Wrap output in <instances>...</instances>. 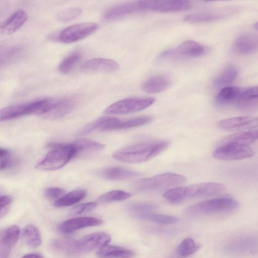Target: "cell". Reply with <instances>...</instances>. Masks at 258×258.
<instances>
[{"label": "cell", "mask_w": 258, "mask_h": 258, "mask_svg": "<svg viewBox=\"0 0 258 258\" xmlns=\"http://www.w3.org/2000/svg\"><path fill=\"white\" fill-rule=\"evenodd\" d=\"M225 190V185L221 183L207 182L170 188L163 196L170 203H179L190 199L218 195Z\"/></svg>", "instance_id": "7a4b0ae2"}, {"label": "cell", "mask_w": 258, "mask_h": 258, "mask_svg": "<svg viewBox=\"0 0 258 258\" xmlns=\"http://www.w3.org/2000/svg\"><path fill=\"white\" fill-rule=\"evenodd\" d=\"M257 140L258 129H253L229 135L224 139L221 144L234 143L249 146Z\"/></svg>", "instance_id": "603a6c76"}, {"label": "cell", "mask_w": 258, "mask_h": 258, "mask_svg": "<svg viewBox=\"0 0 258 258\" xmlns=\"http://www.w3.org/2000/svg\"><path fill=\"white\" fill-rule=\"evenodd\" d=\"M44 195L47 199L56 201L65 195V192L61 188L50 187L45 189Z\"/></svg>", "instance_id": "7bdbcfd3"}, {"label": "cell", "mask_w": 258, "mask_h": 258, "mask_svg": "<svg viewBox=\"0 0 258 258\" xmlns=\"http://www.w3.org/2000/svg\"><path fill=\"white\" fill-rule=\"evenodd\" d=\"M131 196L130 193L123 190H113L101 196L98 201L102 203L121 201L128 199Z\"/></svg>", "instance_id": "e575fe53"}, {"label": "cell", "mask_w": 258, "mask_h": 258, "mask_svg": "<svg viewBox=\"0 0 258 258\" xmlns=\"http://www.w3.org/2000/svg\"><path fill=\"white\" fill-rule=\"evenodd\" d=\"M171 83V80L167 76L157 75L144 82L142 85V89L148 93H157L167 89Z\"/></svg>", "instance_id": "cb8c5ba5"}, {"label": "cell", "mask_w": 258, "mask_h": 258, "mask_svg": "<svg viewBox=\"0 0 258 258\" xmlns=\"http://www.w3.org/2000/svg\"><path fill=\"white\" fill-rule=\"evenodd\" d=\"M119 69V64L113 60L105 58H95L84 62L81 67L84 72L113 73Z\"/></svg>", "instance_id": "ac0fdd59"}, {"label": "cell", "mask_w": 258, "mask_h": 258, "mask_svg": "<svg viewBox=\"0 0 258 258\" xmlns=\"http://www.w3.org/2000/svg\"><path fill=\"white\" fill-rule=\"evenodd\" d=\"M217 125L224 131H234L253 130L258 127V116H240L220 120Z\"/></svg>", "instance_id": "9a60e30c"}, {"label": "cell", "mask_w": 258, "mask_h": 258, "mask_svg": "<svg viewBox=\"0 0 258 258\" xmlns=\"http://www.w3.org/2000/svg\"><path fill=\"white\" fill-rule=\"evenodd\" d=\"M98 28V25L93 22L73 25L62 30L58 35V39L64 43H73L90 36Z\"/></svg>", "instance_id": "7c38bea8"}, {"label": "cell", "mask_w": 258, "mask_h": 258, "mask_svg": "<svg viewBox=\"0 0 258 258\" xmlns=\"http://www.w3.org/2000/svg\"><path fill=\"white\" fill-rule=\"evenodd\" d=\"M48 98L10 105L1 110V121L11 120L29 114L41 115L47 105Z\"/></svg>", "instance_id": "52a82bcc"}, {"label": "cell", "mask_w": 258, "mask_h": 258, "mask_svg": "<svg viewBox=\"0 0 258 258\" xmlns=\"http://www.w3.org/2000/svg\"><path fill=\"white\" fill-rule=\"evenodd\" d=\"M254 150L248 146L234 143L221 144L214 150V158L224 160H239L252 157Z\"/></svg>", "instance_id": "8fae6325"}, {"label": "cell", "mask_w": 258, "mask_h": 258, "mask_svg": "<svg viewBox=\"0 0 258 258\" xmlns=\"http://www.w3.org/2000/svg\"><path fill=\"white\" fill-rule=\"evenodd\" d=\"M237 75V68L234 65H229L216 78L214 82L215 86L217 87L228 86L235 80Z\"/></svg>", "instance_id": "f546056e"}, {"label": "cell", "mask_w": 258, "mask_h": 258, "mask_svg": "<svg viewBox=\"0 0 258 258\" xmlns=\"http://www.w3.org/2000/svg\"><path fill=\"white\" fill-rule=\"evenodd\" d=\"M13 199L8 195L1 197V218H2L8 212V206L12 203Z\"/></svg>", "instance_id": "ee69618b"}, {"label": "cell", "mask_w": 258, "mask_h": 258, "mask_svg": "<svg viewBox=\"0 0 258 258\" xmlns=\"http://www.w3.org/2000/svg\"><path fill=\"white\" fill-rule=\"evenodd\" d=\"M139 12H142L140 1L131 2L110 7L105 12L103 17L106 21H112Z\"/></svg>", "instance_id": "e0dca14e"}, {"label": "cell", "mask_w": 258, "mask_h": 258, "mask_svg": "<svg viewBox=\"0 0 258 258\" xmlns=\"http://www.w3.org/2000/svg\"><path fill=\"white\" fill-rule=\"evenodd\" d=\"M254 27L258 30V22L254 24Z\"/></svg>", "instance_id": "bcb514c9"}, {"label": "cell", "mask_w": 258, "mask_h": 258, "mask_svg": "<svg viewBox=\"0 0 258 258\" xmlns=\"http://www.w3.org/2000/svg\"><path fill=\"white\" fill-rule=\"evenodd\" d=\"M71 144L75 148L77 155L82 152L100 151L104 148L103 144L87 138L77 139Z\"/></svg>", "instance_id": "4dcf8cb0"}, {"label": "cell", "mask_w": 258, "mask_h": 258, "mask_svg": "<svg viewBox=\"0 0 258 258\" xmlns=\"http://www.w3.org/2000/svg\"><path fill=\"white\" fill-rule=\"evenodd\" d=\"M22 258H43V257L38 253H31L25 254Z\"/></svg>", "instance_id": "f6af8a7d"}, {"label": "cell", "mask_w": 258, "mask_h": 258, "mask_svg": "<svg viewBox=\"0 0 258 258\" xmlns=\"http://www.w3.org/2000/svg\"><path fill=\"white\" fill-rule=\"evenodd\" d=\"M20 233V228L16 225H11L1 231L0 258L9 257L19 239Z\"/></svg>", "instance_id": "2e32d148"}, {"label": "cell", "mask_w": 258, "mask_h": 258, "mask_svg": "<svg viewBox=\"0 0 258 258\" xmlns=\"http://www.w3.org/2000/svg\"><path fill=\"white\" fill-rule=\"evenodd\" d=\"M28 15L23 10L14 13L1 26V31L4 34H10L18 30L27 21Z\"/></svg>", "instance_id": "44dd1931"}, {"label": "cell", "mask_w": 258, "mask_h": 258, "mask_svg": "<svg viewBox=\"0 0 258 258\" xmlns=\"http://www.w3.org/2000/svg\"><path fill=\"white\" fill-rule=\"evenodd\" d=\"M238 202L229 197H220L204 201L191 205L185 209L188 215L195 216L228 212L237 209Z\"/></svg>", "instance_id": "277c9868"}, {"label": "cell", "mask_w": 258, "mask_h": 258, "mask_svg": "<svg viewBox=\"0 0 258 258\" xmlns=\"http://www.w3.org/2000/svg\"><path fill=\"white\" fill-rule=\"evenodd\" d=\"M81 13L82 10L79 8H67L58 12L57 15V19L63 22L70 21L76 18Z\"/></svg>", "instance_id": "60d3db41"}, {"label": "cell", "mask_w": 258, "mask_h": 258, "mask_svg": "<svg viewBox=\"0 0 258 258\" xmlns=\"http://www.w3.org/2000/svg\"><path fill=\"white\" fill-rule=\"evenodd\" d=\"M102 223L103 221L98 218L80 217L64 221L60 225L59 229L63 233H70L84 228L97 226Z\"/></svg>", "instance_id": "ffe728a7"}, {"label": "cell", "mask_w": 258, "mask_h": 258, "mask_svg": "<svg viewBox=\"0 0 258 258\" xmlns=\"http://www.w3.org/2000/svg\"><path fill=\"white\" fill-rule=\"evenodd\" d=\"M76 103V100L73 97L48 98L45 111L41 116L52 119L61 118L73 110Z\"/></svg>", "instance_id": "4fadbf2b"}, {"label": "cell", "mask_w": 258, "mask_h": 258, "mask_svg": "<svg viewBox=\"0 0 258 258\" xmlns=\"http://www.w3.org/2000/svg\"><path fill=\"white\" fill-rule=\"evenodd\" d=\"M165 141L143 142L120 149L113 154V157L122 162L138 163L151 159L164 151L168 146Z\"/></svg>", "instance_id": "6da1fadb"}, {"label": "cell", "mask_w": 258, "mask_h": 258, "mask_svg": "<svg viewBox=\"0 0 258 258\" xmlns=\"http://www.w3.org/2000/svg\"><path fill=\"white\" fill-rule=\"evenodd\" d=\"M23 48L20 46H11L1 50V63L6 64L18 59L22 54Z\"/></svg>", "instance_id": "d6a6232c"}, {"label": "cell", "mask_w": 258, "mask_h": 258, "mask_svg": "<svg viewBox=\"0 0 258 258\" xmlns=\"http://www.w3.org/2000/svg\"><path fill=\"white\" fill-rule=\"evenodd\" d=\"M51 149L45 157L36 165L39 170L51 171L60 169L77 155L76 151L70 144L50 143Z\"/></svg>", "instance_id": "3957f363"}, {"label": "cell", "mask_w": 258, "mask_h": 258, "mask_svg": "<svg viewBox=\"0 0 258 258\" xmlns=\"http://www.w3.org/2000/svg\"><path fill=\"white\" fill-rule=\"evenodd\" d=\"M96 206L97 204L94 202L80 204L72 208L71 211V214L73 215H77L88 213L95 209Z\"/></svg>", "instance_id": "b9f144b4"}, {"label": "cell", "mask_w": 258, "mask_h": 258, "mask_svg": "<svg viewBox=\"0 0 258 258\" xmlns=\"http://www.w3.org/2000/svg\"><path fill=\"white\" fill-rule=\"evenodd\" d=\"M139 219L162 225H169L178 221L177 217L163 214L147 213L135 216Z\"/></svg>", "instance_id": "1f68e13d"}, {"label": "cell", "mask_w": 258, "mask_h": 258, "mask_svg": "<svg viewBox=\"0 0 258 258\" xmlns=\"http://www.w3.org/2000/svg\"><path fill=\"white\" fill-rule=\"evenodd\" d=\"M134 252L122 247L106 245L99 248L96 252L99 258H132Z\"/></svg>", "instance_id": "4316f807"}, {"label": "cell", "mask_w": 258, "mask_h": 258, "mask_svg": "<svg viewBox=\"0 0 258 258\" xmlns=\"http://www.w3.org/2000/svg\"><path fill=\"white\" fill-rule=\"evenodd\" d=\"M229 11L201 12L186 15L183 20L189 23H203L217 21L229 14Z\"/></svg>", "instance_id": "d4e9b609"}, {"label": "cell", "mask_w": 258, "mask_h": 258, "mask_svg": "<svg viewBox=\"0 0 258 258\" xmlns=\"http://www.w3.org/2000/svg\"><path fill=\"white\" fill-rule=\"evenodd\" d=\"M243 90L235 86H228L223 87L216 96V102L220 105L238 103Z\"/></svg>", "instance_id": "484cf974"}, {"label": "cell", "mask_w": 258, "mask_h": 258, "mask_svg": "<svg viewBox=\"0 0 258 258\" xmlns=\"http://www.w3.org/2000/svg\"><path fill=\"white\" fill-rule=\"evenodd\" d=\"M144 11L178 12L189 9L192 4L185 0L142 1Z\"/></svg>", "instance_id": "5bb4252c"}, {"label": "cell", "mask_w": 258, "mask_h": 258, "mask_svg": "<svg viewBox=\"0 0 258 258\" xmlns=\"http://www.w3.org/2000/svg\"><path fill=\"white\" fill-rule=\"evenodd\" d=\"M258 100V86L244 89L238 104L242 106H246Z\"/></svg>", "instance_id": "ab89813d"}, {"label": "cell", "mask_w": 258, "mask_h": 258, "mask_svg": "<svg viewBox=\"0 0 258 258\" xmlns=\"http://www.w3.org/2000/svg\"><path fill=\"white\" fill-rule=\"evenodd\" d=\"M86 191L82 189L74 190L55 201L56 207H62L72 206L85 198Z\"/></svg>", "instance_id": "f1b7e54d"}, {"label": "cell", "mask_w": 258, "mask_h": 258, "mask_svg": "<svg viewBox=\"0 0 258 258\" xmlns=\"http://www.w3.org/2000/svg\"><path fill=\"white\" fill-rule=\"evenodd\" d=\"M255 241L253 238H242L238 241L234 242V244H232L231 245L229 246V249L232 251H239L240 252L242 251H246L249 250H255L256 247L254 246Z\"/></svg>", "instance_id": "f35d334b"}, {"label": "cell", "mask_w": 258, "mask_h": 258, "mask_svg": "<svg viewBox=\"0 0 258 258\" xmlns=\"http://www.w3.org/2000/svg\"><path fill=\"white\" fill-rule=\"evenodd\" d=\"M206 52L204 46L193 40H186L177 48L168 49L162 52L160 59H174L181 57H196L203 55Z\"/></svg>", "instance_id": "30bf717a"}, {"label": "cell", "mask_w": 258, "mask_h": 258, "mask_svg": "<svg viewBox=\"0 0 258 258\" xmlns=\"http://www.w3.org/2000/svg\"><path fill=\"white\" fill-rule=\"evenodd\" d=\"M144 119L142 116H137L126 119L112 116H103L83 128L80 133L81 135L90 133L94 131H111L126 129L144 125Z\"/></svg>", "instance_id": "8992f818"}, {"label": "cell", "mask_w": 258, "mask_h": 258, "mask_svg": "<svg viewBox=\"0 0 258 258\" xmlns=\"http://www.w3.org/2000/svg\"><path fill=\"white\" fill-rule=\"evenodd\" d=\"M183 175L166 172L136 181L134 187L139 191H154L176 187L185 182Z\"/></svg>", "instance_id": "5b68a950"}, {"label": "cell", "mask_w": 258, "mask_h": 258, "mask_svg": "<svg viewBox=\"0 0 258 258\" xmlns=\"http://www.w3.org/2000/svg\"><path fill=\"white\" fill-rule=\"evenodd\" d=\"M22 236L26 243L32 248L39 246L42 238L38 228L32 224L26 225L22 231Z\"/></svg>", "instance_id": "83f0119b"}, {"label": "cell", "mask_w": 258, "mask_h": 258, "mask_svg": "<svg viewBox=\"0 0 258 258\" xmlns=\"http://www.w3.org/2000/svg\"><path fill=\"white\" fill-rule=\"evenodd\" d=\"M82 57L79 51L74 52L66 56L58 65V70L63 74L70 73Z\"/></svg>", "instance_id": "836d02e7"}, {"label": "cell", "mask_w": 258, "mask_h": 258, "mask_svg": "<svg viewBox=\"0 0 258 258\" xmlns=\"http://www.w3.org/2000/svg\"><path fill=\"white\" fill-rule=\"evenodd\" d=\"M111 240V236L104 232L87 234L78 240L74 239L71 254L85 253L100 248L108 244Z\"/></svg>", "instance_id": "9c48e42d"}, {"label": "cell", "mask_w": 258, "mask_h": 258, "mask_svg": "<svg viewBox=\"0 0 258 258\" xmlns=\"http://www.w3.org/2000/svg\"><path fill=\"white\" fill-rule=\"evenodd\" d=\"M197 248L195 241L190 238H186L178 245L176 253L178 257H186L194 253Z\"/></svg>", "instance_id": "d590c367"}, {"label": "cell", "mask_w": 258, "mask_h": 258, "mask_svg": "<svg viewBox=\"0 0 258 258\" xmlns=\"http://www.w3.org/2000/svg\"><path fill=\"white\" fill-rule=\"evenodd\" d=\"M234 51L240 55H247L258 51V34L245 33L238 36L233 45Z\"/></svg>", "instance_id": "d6986e66"}, {"label": "cell", "mask_w": 258, "mask_h": 258, "mask_svg": "<svg viewBox=\"0 0 258 258\" xmlns=\"http://www.w3.org/2000/svg\"><path fill=\"white\" fill-rule=\"evenodd\" d=\"M100 174L107 180H121L138 177L140 173L125 168L113 166L103 169Z\"/></svg>", "instance_id": "7402d4cb"}, {"label": "cell", "mask_w": 258, "mask_h": 258, "mask_svg": "<svg viewBox=\"0 0 258 258\" xmlns=\"http://www.w3.org/2000/svg\"><path fill=\"white\" fill-rule=\"evenodd\" d=\"M155 101L152 97H129L118 101L109 106L104 113L107 114H130L144 110Z\"/></svg>", "instance_id": "ba28073f"}, {"label": "cell", "mask_w": 258, "mask_h": 258, "mask_svg": "<svg viewBox=\"0 0 258 258\" xmlns=\"http://www.w3.org/2000/svg\"><path fill=\"white\" fill-rule=\"evenodd\" d=\"M1 170L12 168L20 164L19 158L11 156L10 152L6 149L0 148Z\"/></svg>", "instance_id": "8d00e7d4"}, {"label": "cell", "mask_w": 258, "mask_h": 258, "mask_svg": "<svg viewBox=\"0 0 258 258\" xmlns=\"http://www.w3.org/2000/svg\"><path fill=\"white\" fill-rule=\"evenodd\" d=\"M157 208V206L153 204L146 203H133L128 204L127 210L132 213L134 216L150 213Z\"/></svg>", "instance_id": "74e56055"}]
</instances>
